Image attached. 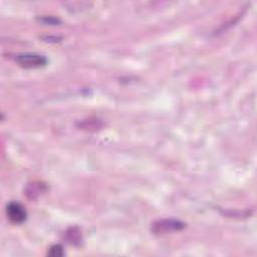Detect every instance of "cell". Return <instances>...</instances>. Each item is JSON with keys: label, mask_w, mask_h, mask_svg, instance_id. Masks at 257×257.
Returning a JSON list of instances; mask_svg holds the SVG:
<instances>
[{"label": "cell", "mask_w": 257, "mask_h": 257, "mask_svg": "<svg viewBox=\"0 0 257 257\" xmlns=\"http://www.w3.org/2000/svg\"><path fill=\"white\" fill-rule=\"evenodd\" d=\"M15 61L23 68H38L47 64V58L37 53H21L15 56Z\"/></svg>", "instance_id": "obj_1"}, {"label": "cell", "mask_w": 257, "mask_h": 257, "mask_svg": "<svg viewBox=\"0 0 257 257\" xmlns=\"http://www.w3.org/2000/svg\"><path fill=\"white\" fill-rule=\"evenodd\" d=\"M186 224L176 219H162L152 224V231L155 234H166L184 229Z\"/></svg>", "instance_id": "obj_2"}, {"label": "cell", "mask_w": 257, "mask_h": 257, "mask_svg": "<svg viewBox=\"0 0 257 257\" xmlns=\"http://www.w3.org/2000/svg\"><path fill=\"white\" fill-rule=\"evenodd\" d=\"M6 215L13 224H22L27 218L25 208L18 202H10L6 207Z\"/></svg>", "instance_id": "obj_3"}, {"label": "cell", "mask_w": 257, "mask_h": 257, "mask_svg": "<svg viewBox=\"0 0 257 257\" xmlns=\"http://www.w3.org/2000/svg\"><path fill=\"white\" fill-rule=\"evenodd\" d=\"M50 256H62L64 254L63 248L59 244H55L49 248V251L47 252Z\"/></svg>", "instance_id": "obj_4"}]
</instances>
